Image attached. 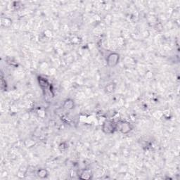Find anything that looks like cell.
Returning a JSON list of instances; mask_svg holds the SVG:
<instances>
[{"label":"cell","mask_w":180,"mask_h":180,"mask_svg":"<svg viewBox=\"0 0 180 180\" xmlns=\"http://www.w3.org/2000/svg\"><path fill=\"white\" fill-rule=\"evenodd\" d=\"M119 60V56L116 54H111L108 57V63L109 66H115Z\"/></svg>","instance_id":"obj_1"},{"label":"cell","mask_w":180,"mask_h":180,"mask_svg":"<svg viewBox=\"0 0 180 180\" xmlns=\"http://www.w3.org/2000/svg\"><path fill=\"white\" fill-rule=\"evenodd\" d=\"M106 129H107V131L106 132H107V133H111L112 132H113V129H114V127H113V125H112V123H110V122H106L105 125H104V127H103V130H106Z\"/></svg>","instance_id":"obj_2"},{"label":"cell","mask_w":180,"mask_h":180,"mask_svg":"<svg viewBox=\"0 0 180 180\" xmlns=\"http://www.w3.org/2000/svg\"><path fill=\"white\" fill-rule=\"evenodd\" d=\"M120 130H121V131L122 132H123V133H126V130L127 132H129L130 130V124H128V123H127V124H122V126H121V128H120Z\"/></svg>","instance_id":"obj_3"},{"label":"cell","mask_w":180,"mask_h":180,"mask_svg":"<svg viewBox=\"0 0 180 180\" xmlns=\"http://www.w3.org/2000/svg\"><path fill=\"white\" fill-rule=\"evenodd\" d=\"M38 176L41 178H44V177H47V172L45 170H40L38 171Z\"/></svg>","instance_id":"obj_4"}]
</instances>
